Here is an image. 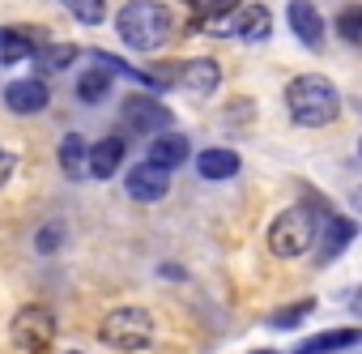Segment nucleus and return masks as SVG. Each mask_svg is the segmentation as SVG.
<instances>
[{"mask_svg": "<svg viewBox=\"0 0 362 354\" xmlns=\"http://www.w3.org/2000/svg\"><path fill=\"white\" fill-rule=\"evenodd\" d=\"M286 107L298 128H324L341 115V90L320 73H298L286 86Z\"/></svg>", "mask_w": 362, "mask_h": 354, "instance_id": "nucleus-1", "label": "nucleus"}, {"mask_svg": "<svg viewBox=\"0 0 362 354\" xmlns=\"http://www.w3.org/2000/svg\"><path fill=\"white\" fill-rule=\"evenodd\" d=\"M115 35L132 47V52H158L170 43L175 35V18L162 0H128L115 18Z\"/></svg>", "mask_w": 362, "mask_h": 354, "instance_id": "nucleus-2", "label": "nucleus"}, {"mask_svg": "<svg viewBox=\"0 0 362 354\" xmlns=\"http://www.w3.org/2000/svg\"><path fill=\"white\" fill-rule=\"evenodd\" d=\"M320 214H332L328 201L307 197L303 205H290L286 214H277V222L269 227V248L273 256H303L315 239H320Z\"/></svg>", "mask_w": 362, "mask_h": 354, "instance_id": "nucleus-3", "label": "nucleus"}, {"mask_svg": "<svg viewBox=\"0 0 362 354\" xmlns=\"http://www.w3.org/2000/svg\"><path fill=\"white\" fill-rule=\"evenodd\" d=\"M158 337V324L145 307H115L103 324H98V341L119 350V354H141L149 350Z\"/></svg>", "mask_w": 362, "mask_h": 354, "instance_id": "nucleus-4", "label": "nucleus"}, {"mask_svg": "<svg viewBox=\"0 0 362 354\" xmlns=\"http://www.w3.org/2000/svg\"><path fill=\"white\" fill-rule=\"evenodd\" d=\"M56 316L47 312V307H39V303H30V307H22L18 316H13V329H9V337H13V346L18 350H26V354H47L52 346H56Z\"/></svg>", "mask_w": 362, "mask_h": 354, "instance_id": "nucleus-5", "label": "nucleus"}, {"mask_svg": "<svg viewBox=\"0 0 362 354\" xmlns=\"http://www.w3.org/2000/svg\"><path fill=\"white\" fill-rule=\"evenodd\" d=\"M119 115H124V124H128L132 132H141V137L170 132V124H175L170 107H162L153 94H128V98L119 103Z\"/></svg>", "mask_w": 362, "mask_h": 354, "instance_id": "nucleus-6", "label": "nucleus"}, {"mask_svg": "<svg viewBox=\"0 0 362 354\" xmlns=\"http://www.w3.org/2000/svg\"><path fill=\"white\" fill-rule=\"evenodd\" d=\"M124 193L141 205H153L170 193V171L158 166V162H136L128 175H124Z\"/></svg>", "mask_w": 362, "mask_h": 354, "instance_id": "nucleus-7", "label": "nucleus"}, {"mask_svg": "<svg viewBox=\"0 0 362 354\" xmlns=\"http://www.w3.org/2000/svg\"><path fill=\"white\" fill-rule=\"evenodd\" d=\"M358 239V222L354 218H345V214H328L324 218V227H320V239H315V265L324 269V265H332L349 244Z\"/></svg>", "mask_w": 362, "mask_h": 354, "instance_id": "nucleus-8", "label": "nucleus"}, {"mask_svg": "<svg viewBox=\"0 0 362 354\" xmlns=\"http://www.w3.org/2000/svg\"><path fill=\"white\" fill-rule=\"evenodd\" d=\"M286 22H290V35H294L303 47H311V52L324 47L328 26H324V18H320V9L311 5V0H290V5H286Z\"/></svg>", "mask_w": 362, "mask_h": 354, "instance_id": "nucleus-9", "label": "nucleus"}, {"mask_svg": "<svg viewBox=\"0 0 362 354\" xmlns=\"http://www.w3.org/2000/svg\"><path fill=\"white\" fill-rule=\"evenodd\" d=\"M218 30H226V35H235V39H243V43H264L269 35H273V13L264 9V5H239L230 18H222V26Z\"/></svg>", "mask_w": 362, "mask_h": 354, "instance_id": "nucleus-10", "label": "nucleus"}, {"mask_svg": "<svg viewBox=\"0 0 362 354\" xmlns=\"http://www.w3.org/2000/svg\"><path fill=\"white\" fill-rule=\"evenodd\" d=\"M5 107L13 111V115H39L47 103H52V90L39 81V77H18V81H9L5 86Z\"/></svg>", "mask_w": 362, "mask_h": 354, "instance_id": "nucleus-11", "label": "nucleus"}, {"mask_svg": "<svg viewBox=\"0 0 362 354\" xmlns=\"http://www.w3.org/2000/svg\"><path fill=\"white\" fill-rule=\"evenodd\" d=\"M179 86L205 98V94H214L222 86V64L214 56H197V60H188L184 69H179Z\"/></svg>", "mask_w": 362, "mask_h": 354, "instance_id": "nucleus-12", "label": "nucleus"}, {"mask_svg": "<svg viewBox=\"0 0 362 354\" xmlns=\"http://www.w3.org/2000/svg\"><path fill=\"white\" fill-rule=\"evenodd\" d=\"M188 158H192V141L184 132H158V137H149V162L175 171V166H184Z\"/></svg>", "mask_w": 362, "mask_h": 354, "instance_id": "nucleus-13", "label": "nucleus"}, {"mask_svg": "<svg viewBox=\"0 0 362 354\" xmlns=\"http://www.w3.org/2000/svg\"><path fill=\"white\" fill-rule=\"evenodd\" d=\"M124 154H128L124 137H103V141H94V145H90V175H94V180H111V175H119Z\"/></svg>", "mask_w": 362, "mask_h": 354, "instance_id": "nucleus-14", "label": "nucleus"}, {"mask_svg": "<svg viewBox=\"0 0 362 354\" xmlns=\"http://www.w3.org/2000/svg\"><path fill=\"white\" fill-rule=\"evenodd\" d=\"M349 346H362V329H328V333H315V337L298 341L290 354H341Z\"/></svg>", "mask_w": 362, "mask_h": 354, "instance_id": "nucleus-15", "label": "nucleus"}, {"mask_svg": "<svg viewBox=\"0 0 362 354\" xmlns=\"http://www.w3.org/2000/svg\"><path fill=\"white\" fill-rule=\"evenodd\" d=\"M192 162L201 171V180H235V175H239V154L226 149V145L201 149V154H192Z\"/></svg>", "mask_w": 362, "mask_h": 354, "instance_id": "nucleus-16", "label": "nucleus"}, {"mask_svg": "<svg viewBox=\"0 0 362 354\" xmlns=\"http://www.w3.org/2000/svg\"><path fill=\"white\" fill-rule=\"evenodd\" d=\"M60 171L69 175V180H86L90 175V145H86V137L81 132H69L64 141H60Z\"/></svg>", "mask_w": 362, "mask_h": 354, "instance_id": "nucleus-17", "label": "nucleus"}, {"mask_svg": "<svg viewBox=\"0 0 362 354\" xmlns=\"http://www.w3.org/2000/svg\"><path fill=\"white\" fill-rule=\"evenodd\" d=\"M39 39L30 30H0V64H22V60H35V47Z\"/></svg>", "mask_w": 362, "mask_h": 354, "instance_id": "nucleus-18", "label": "nucleus"}, {"mask_svg": "<svg viewBox=\"0 0 362 354\" xmlns=\"http://www.w3.org/2000/svg\"><path fill=\"white\" fill-rule=\"evenodd\" d=\"M111 77H115V73L94 60V69H86V73L77 77V98H81V103H103L107 90H111Z\"/></svg>", "mask_w": 362, "mask_h": 354, "instance_id": "nucleus-19", "label": "nucleus"}, {"mask_svg": "<svg viewBox=\"0 0 362 354\" xmlns=\"http://www.w3.org/2000/svg\"><path fill=\"white\" fill-rule=\"evenodd\" d=\"M77 56H81V52H77L73 43H43V47L35 52V64H39L43 73H64Z\"/></svg>", "mask_w": 362, "mask_h": 354, "instance_id": "nucleus-20", "label": "nucleus"}, {"mask_svg": "<svg viewBox=\"0 0 362 354\" xmlns=\"http://www.w3.org/2000/svg\"><path fill=\"white\" fill-rule=\"evenodd\" d=\"M315 312V299H298V303H286V307H277L264 324L273 329V333H290V329H298L307 316Z\"/></svg>", "mask_w": 362, "mask_h": 354, "instance_id": "nucleus-21", "label": "nucleus"}, {"mask_svg": "<svg viewBox=\"0 0 362 354\" xmlns=\"http://www.w3.org/2000/svg\"><path fill=\"white\" fill-rule=\"evenodd\" d=\"M184 5L201 18V22H222V18H230L243 0H184Z\"/></svg>", "mask_w": 362, "mask_h": 354, "instance_id": "nucleus-22", "label": "nucleus"}, {"mask_svg": "<svg viewBox=\"0 0 362 354\" xmlns=\"http://www.w3.org/2000/svg\"><path fill=\"white\" fill-rule=\"evenodd\" d=\"M60 5L81 22V26H98L107 18V0H60Z\"/></svg>", "mask_w": 362, "mask_h": 354, "instance_id": "nucleus-23", "label": "nucleus"}, {"mask_svg": "<svg viewBox=\"0 0 362 354\" xmlns=\"http://www.w3.org/2000/svg\"><path fill=\"white\" fill-rule=\"evenodd\" d=\"M337 35H341L349 47H358V43H362V5H349V9H341V13H337Z\"/></svg>", "mask_w": 362, "mask_h": 354, "instance_id": "nucleus-24", "label": "nucleus"}, {"mask_svg": "<svg viewBox=\"0 0 362 354\" xmlns=\"http://www.w3.org/2000/svg\"><path fill=\"white\" fill-rule=\"evenodd\" d=\"M35 244H39V252H56V248L64 244V231H60V222H52V227H43Z\"/></svg>", "mask_w": 362, "mask_h": 354, "instance_id": "nucleus-25", "label": "nucleus"}, {"mask_svg": "<svg viewBox=\"0 0 362 354\" xmlns=\"http://www.w3.org/2000/svg\"><path fill=\"white\" fill-rule=\"evenodd\" d=\"M13 171H18V158H13L5 145H0V188L9 184V175H13Z\"/></svg>", "mask_w": 362, "mask_h": 354, "instance_id": "nucleus-26", "label": "nucleus"}, {"mask_svg": "<svg viewBox=\"0 0 362 354\" xmlns=\"http://www.w3.org/2000/svg\"><path fill=\"white\" fill-rule=\"evenodd\" d=\"M354 210H358V214H362V188H358V193H354Z\"/></svg>", "mask_w": 362, "mask_h": 354, "instance_id": "nucleus-27", "label": "nucleus"}, {"mask_svg": "<svg viewBox=\"0 0 362 354\" xmlns=\"http://www.w3.org/2000/svg\"><path fill=\"white\" fill-rule=\"evenodd\" d=\"M252 354H273V350H252Z\"/></svg>", "mask_w": 362, "mask_h": 354, "instance_id": "nucleus-28", "label": "nucleus"}, {"mask_svg": "<svg viewBox=\"0 0 362 354\" xmlns=\"http://www.w3.org/2000/svg\"><path fill=\"white\" fill-rule=\"evenodd\" d=\"M358 154H362V149H358Z\"/></svg>", "mask_w": 362, "mask_h": 354, "instance_id": "nucleus-29", "label": "nucleus"}, {"mask_svg": "<svg viewBox=\"0 0 362 354\" xmlns=\"http://www.w3.org/2000/svg\"><path fill=\"white\" fill-rule=\"evenodd\" d=\"M73 354H77V350H73Z\"/></svg>", "mask_w": 362, "mask_h": 354, "instance_id": "nucleus-30", "label": "nucleus"}]
</instances>
